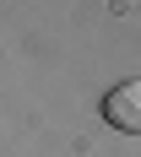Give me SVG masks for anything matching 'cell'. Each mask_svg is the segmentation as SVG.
<instances>
[{"mask_svg": "<svg viewBox=\"0 0 141 157\" xmlns=\"http://www.w3.org/2000/svg\"><path fill=\"white\" fill-rule=\"evenodd\" d=\"M103 119L125 136H141V76L136 81H119L109 98H103Z\"/></svg>", "mask_w": 141, "mask_h": 157, "instance_id": "6da1fadb", "label": "cell"}]
</instances>
